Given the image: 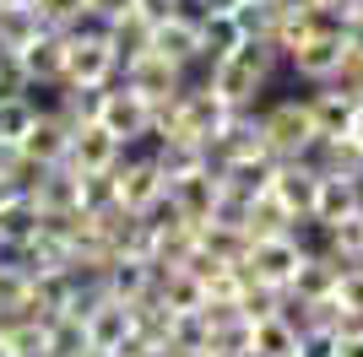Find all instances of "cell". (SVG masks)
<instances>
[{
	"instance_id": "obj_18",
	"label": "cell",
	"mask_w": 363,
	"mask_h": 357,
	"mask_svg": "<svg viewBox=\"0 0 363 357\" xmlns=\"http://www.w3.org/2000/svg\"><path fill=\"white\" fill-rule=\"evenodd\" d=\"M272 174H277V163L266 157V152H255V157H239V163H228L223 174H217V184H223L228 195H239V200H255V195L272 190Z\"/></svg>"
},
{
	"instance_id": "obj_35",
	"label": "cell",
	"mask_w": 363,
	"mask_h": 357,
	"mask_svg": "<svg viewBox=\"0 0 363 357\" xmlns=\"http://www.w3.org/2000/svg\"><path fill=\"white\" fill-rule=\"evenodd\" d=\"M82 11H87V0H33V16L44 33H65Z\"/></svg>"
},
{
	"instance_id": "obj_5",
	"label": "cell",
	"mask_w": 363,
	"mask_h": 357,
	"mask_svg": "<svg viewBox=\"0 0 363 357\" xmlns=\"http://www.w3.org/2000/svg\"><path fill=\"white\" fill-rule=\"evenodd\" d=\"M147 119H152V108L141 103L136 92H125L120 87V76L108 81V98H104V114H98V125H104L114 141H120L125 152H136L141 141H147Z\"/></svg>"
},
{
	"instance_id": "obj_42",
	"label": "cell",
	"mask_w": 363,
	"mask_h": 357,
	"mask_svg": "<svg viewBox=\"0 0 363 357\" xmlns=\"http://www.w3.org/2000/svg\"><path fill=\"white\" fill-rule=\"evenodd\" d=\"M336 357H363V336H336Z\"/></svg>"
},
{
	"instance_id": "obj_32",
	"label": "cell",
	"mask_w": 363,
	"mask_h": 357,
	"mask_svg": "<svg viewBox=\"0 0 363 357\" xmlns=\"http://www.w3.org/2000/svg\"><path fill=\"white\" fill-rule=\"evenodd\" d=\"M250 352L255 357H298V330L288 319H260L250 330Z\"/></svg>"
},
{
	"instance_id": "obj_36",
	"label": "cell",
	"mask_w": 363,
	"mask_h": 357,
	"mask_svg": "<svg viewBox=\"0 0 363 357\" xmlns=\"http://www.w3.org/2000/svg\"><path fill=\"white\" fill-rule=\"evenodd\" d=\"M136 217H141V222H152V227H157V233H168V227H179L184 222V211H179V200H174V195H157V200H152V206H141L136 211Z\"/></svg>"
},
{
	"instance_id": "obj_40",
	"label": "cell",
	"mask_w": 363,
	"mask_h": 357,
	"mask_svg": "<svg viewBox=\"0 0 363 357\" xmlns=\"http://www.w3.org/2000/svg\"><path fill=\"white\" fill-rule=\"evenodd\" d=\"M136 11L147 22H163V16H174V0H136Z\"/></svg>"
},
{
	"instance_id": "obj_14",
	"label": "cell",
	"mask_w": 363,
	"mask_h": 357,
	"mask_svg": "<svg viewBox=\"0 0 363 357\" xmlns=\"http://www.w3.org/2000/svg\"><path fill=\"white\" fill-rule=\"evenodd\" d=\"M303 103H309V119H315L320 135H352L358 108H363L358 98H347V92H336V87H309Z\"/></svg>"
},
{
	"instance_id": "obj_20",
	"label": "cell",
	"mask_w": 363,
	"mask_h": 357,
	"mask_svg": "<svg viewBox=\"0 0 363 357\" xmlns=\"http://www.w3.org/2000/svg\"><path fill=\"white\" fill-rule=\"evenodd\" d=\"M152 28H157V22H147L136 6H130L125 16H114V22H108V49H114V60H120V71L152 49Z\"/></svg>"
},
{
	"instance_id": "obj_34",
	"label": "cell",
	"mask_w": 363,
	"mask_h": 357,
	"mask_svg": "<svg viewBox=\"0 0 363 357\" xmlns=\"http://www.w3.org/2000/svg\"><path fill=\"white\" fill-rule=\"evenodd\" d=\"M325 244H331V254H342V260H363V211L331 222L325 227Z\"/></svg>"
},
{
	"instance_id": "obj_45",
	"label": "cell",
	"mask_w": 363,
	"mask_h": 357,
	"mask_svg": "<svg viewBox=\"0 0 363 357\" xmlns=\"http://www.w3.org/2000/svg\"><path fill=\"white\" fill-rule=\"evenodd\" d=\"M0 357H11V346H6V341H0Z\"/></svg>"
},
{
	"instance_id": "obj_7",
	"label": "cell",
	"mask_w": 363,
	"mask_h": 357,
	"mask_svg": "<svg viewBox=\"0 0 363 357\" xmlns=\"http://www.w3.org/2000/svg\"><path fill=\"white\" fill-rule=\"evenodd\" d=\"M152 55L179 65V71H196L201 65V16H179V11L163 16L152 28Z\"/></svg>"
},
{
	"instance_id": "obj_44",
	"label": "cell",
	"mask_w": 363,
	"mask_h": 357,
	"mask_svg": "<svg viewBox=\"0 0 363 357\" xmlns=\"http://www.w3.org/2000/svg\"><path fill=\"white\" fill-rule=\"evenodd\" d=\"M250 6H277V0H250Z\"/></svg>"
},
{
	"instance_id": "obj_33",
	"label": "cell",
	"mask_w": 363,
	"mask_h": 357,
	"mask_svg": "<svg viewBox=\"0 0 363 357\" xmlns=\"http://www.w3.org/2000/svg\"><path fill=\"white\" fill-rule=\"evenodd\" d=\"M28 298H33V276H28L22 266H16L11 254H6V260H0V314L22 309Z\"/></svg>"
},
{
	"instance_id": "obj_21",
	"label": "cell",
	"mask_w": 363,
	"mask_h": 357,
	"mask_svg": "<svg viewBox=\"0 0 363 357\" xmlns=\"http://www.w3.org/2000/svg\"><path fill=\"white\" fill-rule=\"evenodd\" d=\"M87 325V341H92V352H114V346L130 336V309H125L120 298H104L98 309L82 319Z\"/></svg>"
},
{
	"instance_id": "obj_25",
	"label": "cell",
	"mask_w": 363,
	"mask_h": 357,
	"mask_svg": "<svg viewBox=\"0 0 363 357\" xmlns=\"http://www.w3.org/2000/svg\"><path fill=\"white\" fill-rule=\"evenodd\" d=\"M87 352H92V341L76 314H55L44 325V357H87Z\"/></svg>"
},
{
	"instance_id": "obj_23",
	"label": "cell",
	"mask_w": 363,
	"mask_h": 357,
	"mask_svg": "<svg viewBox=\"0 0 363 357\" xmlns=\"http://www.w3.org/2000/svg\"><path fill=\"white\" fill-rule=\"evenodd\" d=\"M65 254H71V249H65L55 233H44V222H38V233H33L28 244H16L11 260L28 271V276H49V271H65Z\"/></svg>"
},
{
	"instance_id": "obj_19",
	"label": "cell",
	"mask_w": 363,
	"mask_h": 357,
	"mask_svg": "<svg viewBox=\"0 0 363 357\" xmlns=\"http://www.w3.org/2000/svg\"><path fill=\"white\" fill-rule=\"evenodd\" d=\"M38 222H44V211L33 206V195L11 190L6 200H0V249L11 254L16 244H28V238L38 233Z\"/></svg>"
},
{
	"instance_id": "obj_4",
	"label": "cell",
	"mask_w": 363,
	"mask_h": 357,
	"mask_svg": "<svg viewBox=\"0 0 363 357\" xmlns=\"http://www.w3.org/2000/svg\"><path fill=\"white\" fill-rule=\"evenodd\" d=\"M120 76V60L108 38H65V81L60 87H108Z\"/></svg>"
},
{
	"instance_id": "obj_38",
	"label": "cell",
	"mask_w": 363,
	"mask_h": 357,
	"mask_svg": "<svg viewBox=\"0 0 363 357\" xmlns=\"http://www.w3.org/2000/svg\"><path fill=\"white\" fill-rule=\"evenodd\" d=\"M298 357H336V336L331 330H303L298 336Z\"/></svg>"
},
{
	"instance_id": "obj_26",
	"label": "cell",
	"mask_w": 363,
	"mask_h": 357,
	"mask_svg": "<svg viewBox=\"0 0 363 357\" xmlns=\"http://www.w3.org/2000/svg\"><path fill=\"white\" fill-rule=\"evenodd\" d=\"M244 33L233 16H201V65H217V60L239 55Z\"/></svg>"
},
{
	"instance_id": "obj_9",
	"label": "cell",
	"mask_w": 363,
	"mask_h": 357,
	"mask_svg": "<svg viewBox=\"0 0 363 357\" xmlns=\"http://www.w3.org/2000/svg\"><path fill=\"white\" fill-rule=\"evenodd\" d=\"M342 55H347V44H342V38H320V33H315V38H303V44L288 55V65H282V71H288L293 81L325 87V81L336 76V65H342Z\"/></svg>"
},
{
	"instance_id": "obj_6",
	"label": "cell",
	"mask_w": 363,
	"mask_h": 357,
	"mask_svg": "<svg viewBox=\"0 0 363 357\" xmlns=\"http://www.w3.org/2000/svg\"><path fill=\"white\" fill-rule=\"evenodd\" d=\"M16 71L28 81V92H55L65 81V33H38L16 55Z\"/></svg>"
},
{
	"instance_id": "obj_3",
	"label": "cell",
	"mask_w": 363,
	"mask_h": 357,
	"mask_svg": "<svg viewBox=\"0 0 363 357\" xmlns=\"http://www.w3.org/2000/svg\"><path fill=\"white\" fill-rule=\"evenodd\" d=\"M184 76H190V71L168 65V60H157V55L147 49L141 60H130V65L120 71V87L136 92L147 108H157V103H168V98H179V92H184Z\"/></svg>"
},
{
	"instance_id": "obj_16",
	"label": "cell",
	"mask_w": 363,
	"mask_h": 357,
	"mask_svg": "<svg viewBox=\"0 0 363 357\" xmlns=\"http://www.w3.org/2000/svg\"><path fill=\"white\" fill-rule=\"evenodd\" d=\"M352 211H363V200H358V178H342V174H325L315 184V206H309V217L315 222H342V217H352Z\"/></svg>"
},
{
	"instance_id": "obj_12",
	"label": "cell",
	"mask_w": 363,
	"mask_h": 357,
	"mask_svg": "<svg viewBox=\"0 0 363 357\" xmlns=\"http://www.w3.org/2000/svg\"><path fill=\"white\" fill-rule=\"evenodd\" d=\"M16 147L28 152L33 163H44V168H55V163H65V147H71V125H65L55 108H38V119L28 125V135L16 141Z\"/></svg>"
},
{
	"instance_id": "obj_43",
	"label": "cell",
	"mask_w": 363,
	"mask_h": 357,
	"mask_svg": "<svg viewBox=\"0 0 363 357\" xmlns=\"http://www.w3.org/2000/svg\"><path fill=\"white\" fill-rule=\"evenodd\" d=\"M0 6H33V0H0Z\"/></svg>"
},
{
	"instance_id": "obj_1",
	"label": "cell",
	"mask_w": 363,
	"mask_h": 357,
	"mask_svg": "<svg viewBox=\"0 0 363 357\" xmlns=\"http://www.w3.org/2000/svg\"><path fill=\"white\" fill-rule=\"evenodd\" d=\"M315 119H309V103L298 92H282V98H266L260 103V152L272 163H293L309 141H315Z\"/></svg>"
},
{
	"instance_id": "obj_39",
	"label": "cell",
	"mask_w": 363,
	"mask_h": 357,
	"mask_svg": "<svg viewBox=\"0 0 363 357\" xmlns=\"http://www.w3.org/2000/svg\"><path fill=\"white\" fill-rule=\"evenodd\" d=\"M130 6H136V0H87V11H92V16H104V22H114V16H125V11H130Z\"/></svg>"
},
{
	"instance_id": "obj_27",
	"label": "cell",
	"mask_w": 363,
	"mask_h": 357,
	"mask_svg": "<svg viewBox=\"0 0 363 357\" xmlns=\"http://www.w3.org/2000/svg\"><path fill=\"white\" fill-rule=\"evenodd\" d=\"M104 287H108V298H120V303L141 298L152 287V260H130V254H120V260L104 271Z\"/></svg>"
},
{
	"instance_id": "obj_17",
	"label": "cell",
	"mask_w": 363,
	"mask_h": 357,
	"mask_svg": "<svg viewBox=\"0 0 363 357\" xmlns=\"http://www.w3.org/2000/svg\"><path fill=\"white\" fill-rule=\"evenodd\" d=\"M206 141H190V135H174V141H152V147H141L157 163V174L174 184V178H184V174H196V168H206Z\"/></svg>"
},
{
	"instance_id": "obj_31",
	"label": "cell",
	"mask_w": 363,
	"mask_h": 357,
	"mask_svg": "<svg viewBox=\"0 0 363 357\" xmlns=\"http://www.w3.org/2000/svg\"><path fill=\"white\" fill-rule=\"evenodd\" d=\"M38 33L44 28H38L33 6H0V55H22Z\"/></svg>"
},
{
	"instance_id": "obj_28",
	"label": "cell",
	"mask_w": 363,
	"mask_h": 357,
	"mask_svg": "<svg viewBox=\"0 0 363 357\" xmlns=\"http://www.w3.org/2000/svg\"><path fill=\"white\" fill-rule=\"evenodd\" d=\"M288 227H293V211L282 206L272 190L250 200V227H244V233H250V244H260V238H282Z\"/></svg>"
},
{
	"instance_id": "obj_11",
	"label": "cell",
	"mask_w": 363,
	"mask_h": 357,
	"mask_svg": "<svg viewBox=\"0 0 363 357\" xmlns=\"http://www.w3.org/2000/svg\"><path fill=\"white\" fill-rule=\"evenodd\" d=\"M120 157H125V147L104 130V125H76V130H71L65 168H76V174H98V168H114Z\"/></svg>"
},
{
	"instance_id": "obj_30",
	"label": "cell",
	"mask_w": 363,
	"mask_h": 357,
	"mask_svg": "<svg viewBox=\"0 0 363 357\" xmlns=\"http://www.w3.org/2000/svg\"><path fill=\"white\" fill-rule=\"evenodd\" d=\"M120 168V163H114ZM114 168H98V174H76V195H82V211L98 217V211L120 206V174Z\"/></svg>"
},
{
	"instance_id": "obj_15",
	"label": "cell",
	"mask_w": 363,
	"mask_h": 357,
	"mask_svg": "<svg viewBox=\"0 0 363 357\" xmlns=\"http://www.w3.org/2000/svg\"><path fill=\"white\" fill-rule=\"evenodd\" d=\"M168 195L179 200L184 222H212L217 200H223V184H217V174H206V168H196V174H184L168 184Z\"/></svg>"
},
{
	"instance_id": "obj_41",
	"label": "cell",
	"mask_w": 363,
	"mask_h": 357,
	"mask_svg": "<svg viewBox=\"0 0 363 357\" xmlns=\"http://www.w3.org/2000/svg\"><path fill=\"white\" fill-rule=\"evenodd\" d=\"M239 6H244V0H196V11H201V16H233Z\"/></svg>"
},
{
	"instance_id": "obj_2",
	"label": "cell",
	"mask_w": 363,
	"mask_h": 357,
	"mask_svg": "<svg viewBox=\"0 0 363 357\" xmlns=\"http://www.w3.org/2000/svg\"><path fill=\"white\" fill-rule=\"evenodd\" d=\"M228 119H233V108H228L223 98L201 81V71L184 76V92H179V135H190V141H212Z\"/></svg>"
},
{
	"instance_id": "obj_24",
	"label": "cell",
	"mask_w": 363,
	"mask_h": 357,
	"mask_svg": "<svg viewBox=\"0 0 363 357\" xmlns=\"http://www.w3.org/2000/svg\"><path fill=\"white\" fill-rule=\"evenodd\" d=\"M315 184H320V178L309 174V168H298V163H277V174H272V195L293 211V217H309V206H315Z\"/></svg>"
},
{
	"instance_id": "obj_22",
	"label": "cell",
	"mask_w": 363,
	"mask_h": 357,
	"mask_svg": "<svg viewBox=\"0 0 363 357\" xmlns=\"http://www.w3.org/2000/svg\"><path fill=\"white\" fill-rule=\"evenodd\" d=\"M28 195H33V206L44 211V217H55V211H76V206H82V195H76V168H65V163L44 168V178H38Z\"/></svg>"
},
{
	"instance_id": "obj_37",
	"label": "cell",
	"mask_w": 363,
	"mask_h": 357,
	"mask_svg": "<svg viewBox=\"0 0 363 357\" xmlns=\"http://www.w3.org/2000/svg\"><path fill=\"white\" fill-rule=\"evenodd\" d=\"M331 298H336L347 314H363V266H347V271H342V282H336Z\"/></svg>"
},
{
	"instance_id": "obj_29",
	"label": "cell",
	"mask_w": 363,
	"mask_h": 357,
	"mask_svg": "<svg viewBox=\"0 0 363 357\" xmlns=\"http://www.w3.org/2000/svg\"><path fill=\"white\" fill-rule=\"evenodd\" d=\"M38 108H44L38 92H0V141H22Z\"/></svg>"
},
{
	"instance_id": "obj_13",
	"label": "cell",
	"mask_w": 363,
	"mask_h": 357,
	"mask_svg": "<svg viewBox=\"0 0 363 357\" xmlns=\"http://www.w3.org/2000/svg\"><path fill=\"white\" fill-rule=\"evenodd\" d=\"M347 266H352V260H342V254H331V249H320V254H303V266L293 271L288 293H293V298H303V303H315V298H331Z\"/></svg>"
},
{
	"instance_id": "obj_8",
	"label": "cell",
	"mask_w": 363,
	"mask_h": 357,
	"mask_svg": "<svg viewBox=\"0 0 363 357\" xmlns=\"http://www.w3.org/2000/svg\"><path fill=\"white\" fill-rule=\"evenodd\" d=\"M244 266H250V276L266 287H288L293 271L303 266V249L293 244L288 233L282 238H260V244H250V254H244Z\"/></svg>"
},
{
	"instance_id": "obj_10",
	"label": "cell",
	"mask_w": 363,
	"mask_h": 357,
	"mask_svg": "<svg viewBox=\"0 0 363 357\" xmlns=\"http://www.w3.org/2000/svg\"><path fill=\"white\" fill-rule=\"evenodd\" d=\"M114 174H120V206H125V211L152 206V200H157V195L168 190V178L157 174V163H152V157H147L141 147H136V152H125Z\"/></svg>"
}]
</instances>
